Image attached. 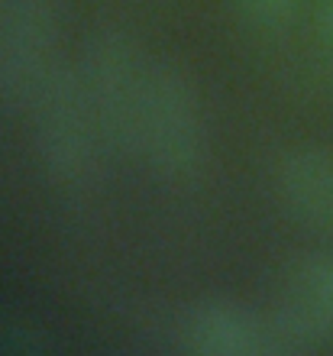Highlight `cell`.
Segmentation results:
<instances>
[{
	"instance_id": "cell-1",
	"label": "cell",
	"mask_w": 333,
	"mask_h": 356,
	"mask_svg": "<svg viewBox=\"0 0 333 356\" xmlns=\"http://www.w3.org/2000/svg\"><path fill=\"white\" fill-rule=\"evenodd\" d=\"M19 104L29 111L33 146L49 181L62 191L97 185L111 146L84 91L78 62L58 58Z\"/></svg>"
},
{
	"instance_id": "cell-2",
	"label": "cell",
	"mask_w": 333,
	"mask_h": 356,
	"mask_svg": "<svg viewBox=\"0 0 333 356\" xmlns=\"http://www.w3.org/2000/svg\"><path fill=\"white\" fill-rule=\"evenodd\" d=\"M136 156L165 181H191L207 165V117L181 65L156 58L139 113Z\"/></svg>"
},
{
	"instance_id": "cell-3",
	"label": "cell",
	"mask_w": 333,
	"mask_h": 356,
	"mask_svg": "<svg viewBox=\"0 0 333 356\" xmlns=\"http://www.w3.org/2000/svg\"><path fill=\"white\" fill-rule=\"evenodd\" d=\"M152 65L156 58H149L143 46L120 26L97 29L78 58L84 91L101 120L107 146L117 156H136L139 113L149 91Z\"/></svg>"
},
{
	"instance_id": "cell-4",
	"label": "cell",
	"mask_w": 333,
	"mask_h": 356,
	"mask_svg": "<svg viewBox=\"0 0 333 356\" xmlns=\"http://www.w3.org/2000/svg\"><path fill=\"white\" fill-rule=\"evenodd\" d=\"M181 350L195 356H275L268 308L236 298H201L181 308L175 321Z\"/></svg>"
},
{
	"instance_id": "cell-5",
	"label": "cell",
	"mask_w": 333,
	"mask_h": 356,
	"mask_svg": "<svg viewBox=\"0 0 333 356\" xmlns=\"http://www.w3.org/2000/svg\"><path fill=\"white\" fill-rule=\"evenodd\" d=\"M58 0L3 3V97L23 101L29 88L62 58Z\"/></svg>"
},
{
	"instance_id": "cell-6",
	"label": "cell",
	"mask_w": 333,
	"mask_h": 356,
	"mask_svg": "<svg viewBox=\"0 0 333 356\" xmlns=\"http://www.w3.org/2000/svg\"><path fill=\"white\" fill-rule=\"evenodd\" d=\"M272 181L288 214L333 240V146H291L275 159Z\"/></svg>"
},
{
	"instance_id": "cell-7",
	"label": "cell",
	"mask_w": 333,
	"mask_h": 356,
	"mask_svg": "<svg viewBox=\"0 0 333 356\" xmlns=\"http://www.w3.org/2000/svg\"><path fill=\"white\" fill-rule=\"evenodd\" d=\"M282 298L333 337V253H304L285 272Z\"/></svg>"
},
{
	"instance_id": "cell-8",
	"label": "cell",
	"mask_w": 333,
	"mask_h": 356,
	"mask_svg": "<svg viewBox=\"0 0 333 356\" xmlns=\"http://www.w3.org/2000/svg\"><path fill=\"white\" fill-rule=\"evenodd\" d=\"M52 350L46 327L19 311H0V356H42Z\"/></svg>"
},
{
	"instance_id": "cell-9",
	"label": "cell",
	"mask_w": 333,
	"mask_h": 356,
	"mask_svg": "<svg viewBox=\"0 0 333 356\" xmlns=\"http://www.w3.org/2000/svg\"><path fill=\"white\" fill-rule=\"evenodd\" d=\"M298 3H301V0H236V7H240L256 26H266V29L288 26L298 13Z\"/></svg>"
},
{
	"instance_id": "cell-10",
	"label": "cell",
	"mask_w": 333,
	"mask_h": 356,
	"mask_svg": "<svg viewBox=\"0 0 333 356\" xmlns=\"http://www.w3.org/2000/svg\"><path fill=\"white\" fill-rule=\"evenodd\" d=\"M317 26H320V42H324V56H327V65H330V75H333V0H320Z\"/></svg>"
},
{
	"instance_id": "cell-11",
	"label": "cell",
	"mask_w": 333,
	"mask_h": 356,
	"mask_svg": "<svg viewBox=\"0 0 333 356\" xmlns=\"http://www.w3.org/2000/svg\"><path fill=\"white\" fill-rule=\"evenodd\" d=\"M3 3L7 0H0V97H3Z\"/></svg>"
}]
</instances>
